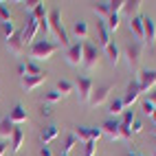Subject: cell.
Segmentation results:
<instances>
[{
	"label": "cell",
	"instance_id": "obj_1",
	"mask_svg": "<svg viewBox=\"0 0 156 156\" xmlns=\"http://www.w3.org/2000/svg\"><path fill=\"white\" fill-rule=\"evenodd\" d=\"M57 51H59V44H53L48 40H35L29 46V55H31V62H40V59H51Z\"/></svg>",
	"mask_w": 156,
	"mask_h": 156
},
{
	"label": "cell",
	"instance_id": "obj_2",
	"mask_svg": "<svg viewBox=\"0 0 156 156\" xmlns=\"http://www.w3.org/2000/svg\"><path fill=\"white\" fill-rule=\"evenodd\" d=\"M48 22H51V29L55 31V35H57V40H59V44H62V46H70L68 33H66L64 24H62V11H59V9H53V11L48 13Z\"/></svg>",
	"mask_w": 156,
	"mask_h": 156
},
{
	"label": "cell",
	"instance_id": "obj_3",
	"mask_svg": "<svg viewBox=\"0 0 156 156\" xmlns=\"http://www.w3.org/2000/svg\"><path fill=\"white\" fill-rule=\"evenodd\" d=\"M123 53H126L128 66H130L132 70H139V66H141V57H143V46H141V42H130V44H126Z\"/></svg>",
	"mask_w": 156,
	"mask_h": 156
},
{
	"label": "cell",
	"instance_id": "obj_4",
	"mask_svg": "<svg viewBox=\"0 0 156 156\" xmlns=\"http://www.w3.org/2000/svg\"><path fill=\"white\" fill-rule=\"evenodd\" d=\"M73 134L79 139V143L84 141V143H88V141H99L101 136H103V132H101V128H92V126H75V130H73Z\"/></svg>",
	"mask_w": 156,
	"mask_h": 156
},
{
	"label": "cell",
	"instance_id": "obj_5",
	"mask_svg": "<svg viewBox=\"0 0 156 156\" xmlns=\"http://www.w3.org/2000/svg\"><path fill=\"white\" fill-rule=\"evenodd\" d=\"M92 88H95V84H92L90 77H77V84H75V92L81 103H88L90 95H92Z\"/></svg>",
	"mask_w": 156,
	"mask_h": 156
},
{
	"label": "cell",
	"instance_id": "obj_6",
	"mask_svg": "<svg viewBox=\"0 0 156 156\" xmlns=\"http://www.w3.org/2000/svg\"><path fill=\"white\" fill-rule=\"evenodd\" d=\"M66 62L70 66H81V64H84V42H75V44L68 46Z\"/></svg>",
	"mask_w": 156,
	"mask_h": 156
},
{
	"label": "cell",
	"instance_id": "obj_7",
	"mask_svg": "<svg viewBox=\"0 0 156 156\" xmlns=\"http://www.w3.org/2000/svg\"><path fill=\"white\" fill-rule=\"evenodd\" d=\"M99 64V48L90 42H84V66L88 70H95Z\"/></svg>",
	"mask_w": 156,
	"mask_h": 156
},
{
	"label": "cell",
	"instance_id": "obj_8",
	"mask_svg": "<svg viewBox=\"0 0 156 156\" xmlns=\"http://www.w3.org/2000/svg\"><path fill=\"white\" fill-rule=\"evenodd\" d=\"M110 90H112V84H103V86H97V88H92V95H90V99H88V103L92 108H97V106H101L103 101L108 99V95H110Z\"/></svg>",
	"mask_w": 156,
	"mask_h": 156
},
{
	"label": "cell",
	"instance_id": "obj_9",
	"mask_svg": "<svg viewBox=\"0 0 156 156\" xmlns=\"http://www.w3.org/2000/svg\"><path fill=\"white\" fill-rule=\"evenodd\" d=\"M37 31H40V29H37V20H35L33 16H29L27 22H24V27H22V42H24V44H33Z\"/></svg>",
	"mask_w": 156,
	"mask_h": 156
},
{
	"label": "cell",
	"instance_id": "obj_10",
	"mask_svg": "<svg viewBox=\"0 0 156 156\" xmlns=\"http://www.w3.org/2000/svg\"><path fill=\"white\" fill-rule=\"evenodd\" d=\"M136 81H139L141 92L152 90V88L156 86V70H141V73H139V77H136Z\"/></svg>",
	"mask_w": 156,
	"mask_h": 156
},
{
	"label": "cell",
	"instance_id": "obj_11",
	"mask_svg": "<svg viewBox=\"0 0 156 156\" xmlns=\"http://www.w3.org/2000/svg\"><path fill=\"white\" fill-rule=\"evenodd\" d=\"M143 42L150 46L156 42V22L150 16H143Z\"/></svg>",
	"mask_w": 156,
	"mask_h": 156
},
{
	"label": "cell",
	"instance_id": "obj_12",
	"mask_svg": "<svg viewBox=\"0 0 156 156\" xmlns=\"http://www.w3.org/2000/svg\"><path fill=\"white\" fill-rule=\"evenodd\" d=\"M7 48H9V53H13V55H22L24 53V42H22V31H16V33L7 40Z\"/></svg>",
	"mask_w": 156,
	"mask_h": 156
},
{
	"label": "cell",
	"instance_id": "obj_13",
	"mask_svg": "<svg viewBox=\"0 0 156 156\" xmlns=\"http://www.w3.org/2000/svg\"><path fill=\"white\" fill-rule=\"evenodd\" d=\"M139 95H141L139 81H136V79H132L130 84H128V90H126V97H123V106H126V108H132V106H134V101L139 99Z\"/></svg>",
	"mask_w": 156,
	"mask_h": 156
},
{
	"label": "cell",
	"instance_id": "obj_14",
	"mask_svg": "<svg viewBox=\"0 0 156 156\" xmlns=\"http://www.w3.org/2000/svg\"><path fill=\"white\" fill-rule=\"evenodd\" d=\"M101 132L106 134V136L110 141H117L121 139V132H119V121H114V119H108V121H103V126H101Z\"/></svg>",
	"mask_w": 156,
	"mask_h": 156
},
{
	"label": "cell",
	"instance_id": "obj_15",
	"mask_svg": "<svg viewBox=\"0 0 156 156\" xmlns=\"http://www.w3.org/2000/svg\"><path fill=\"white\" fill-rule=\"evenodd\" d=\"M44 79H46V73H44V75H40V77H33V75H24V77L20 79V81H22V88H24L27 92H31V90H35L37 86H42V84H44Z\"/></svg>",
	"mask_w": 156,
	"mask_h": 156
},
{
	"label": "cell",
	"instance_id": "obj_16",
	"mask_svg": "<svg viewBox=\"0 0 156 156\" xmlns=\"http://www.w3.org/2000/svg\"><path fill=\"white\" fill-rule=\"evenodd\" d=\"M97 35H99V46L101 48H106L112 40H110V31H108V27H106V20H97Z\"/></svg>",
	"mask_w": 156,
	"mask_h": 156
},
{
	"label": "cell",
	"instance_id": "obj_17",
	"mask_svg": "<svg viewBox=\"0 0 156 156\" xmlns=\"http://www.w3.org/2000/svg\"><path fill=\"white\" fill-rule=\"evenodd\" d=\"M9 119H11L13 126H16V123H24V121H29V114H27V110H24L22 103H16V106H13V110L9 112Z\"/></svg>",
	"mask_w": 156,
	"mask_h": 156
},
{
	"label": "cell",
	"instance_id": "obj_18",
	"mask_svg": "<svg viewBox=\"0 0 156 156\" xmlns=\"http://www.w3.org/2000/svg\"><path fill=\"white\" fill-rule=\"evenodd\" d=\"M57 136H59V128L57 126H46L42 132H40V141L44 143V147H46L51 141H55Z\"/></svg>",
	"mask_w": 156,
	"mask_h": 156
},
{
	"label": "cell",
	"instance_id": "obj_19",
	"mask_svg": "<svg viewBox=\"0 0 156 156\" xmlns=\"http://www.w3.org/2000/svg\"><path fill=\"white\" fill-rule=\"evenodd\" d=\"M11 152L18 154L20 150H22V145H24V132L20 130V128H13V134H11Z\"/></svg>",
	"mask_w": 156,
	"mask_h": 156
},
{
	"label": "cell",
	"instance_id": "obj_20",
	"mask_svg": "<svg viewBox=\"0 0 156 156\" xmlns=\"http://www.w3.org/2000/svg\"><path fill=\"white\" fill-rule=\"evenodd\" d=\"M141 5H143L141 0H126V2H123V11H121V13H126V16L132 20V18H136V16H139Z\"/></svg>",
	"mask_w": 156,
	"mask_h": 156
},
{
	"label": "cell",
	"instance_id": "obj_21",
	"mask_svg": "<svg viewBox=\"0 0 156 156\" xmlns=\"http://www.w3.org/2000/svg\"><path fill=\"white\" fill-rule=\"evenodd\" d=\"M103 51H106V55H108V62H110L112 66H117V64H119V59H121V48L114 44V42H110Z\"/></svg>",
	"mask_w": 156,
	"mask_h": 156
},
{
	"label": "cell",
	"instance_id": "obj_22",
	"mask_svg": "<svg viewBox=\"0 0 156 156\" xmlns=\"http://www.w3.org/2000/svg\"><path fill=\"white\" fill-rule=\"evenodd\" d=\"M130 31L136 35V40H143V16H136L130 20Z\"/></svg>",
	"mask_w": 156,
	"mask_h": 156
},
{
	"label": "cell",
	"instance_id": "obj_23",
	"mask_svg": "<svg viewBox=\"0 0 156 156\" xmlns=\"http://www.w3.org/2000/svg\"><path fill=\"white\" fill-rule=\"evenodd\" d=\"M13 123H11V119L9 117H5L2 121H0V136L2 139H11V134H13Z\"/></svg>",
	"mask_w": 156,
	"mask_h": 156
},
{
	"label": "cell",
	"instance_id": "obj_24",
	"mask_svg": "<svg viewBox=\"0 0 156 156\" xmlns=\"http://www.w3.org/2000/svg\"><path fill=\"white\" fill-rule=\"evenodd\" d=\"M73 33H75V37L84 40V37L88 35V24L84 22V20H77V22L73 24Z\"/></svg>",
	"mask_w": 156,
	"mask_h": 156
},
{
	"label": "cell",
	"instance_id": "obj_25",
	"mask_svg": "<svg viewBox=\"0 0 156 156\" xmlns=\"http://www.w3.org/2000/svg\"><path fill=\"white\" fill-rule=\"evenodd\" d=\"M55 90L59 92L62 97H66V95H70V92H75V86H73L68 79H59V81H57V88H55Z\"/></svg>",
	"mask_w": 156,
	"mask_h": 156
},
{
	"label": "cell",
	"instance_id": "obj_26",
	"mask_svg": "<svg viewBox=\"0 0 156 156\" xmlns=\"http://www.w3.org/2000/svg\"><path fill=\"white\" fill-rule=\"evenodd\" d=\"M77 145H79V139L75 136V134H68V136H66V141H64V147H62V152H64V154H70L73 150H75L77 147Z\"/></svg>",
	"mask_w": 156,
	"mask_h": 156
},
{
	"label": "cell",
	"instance_id": "obj_27",
	"mask_svg": "<svg viewBox=\"0 0 156 156\" xmlns=\"http://www.w3.org/2000/svg\"><path fill=\"white\" fill-rule=\"evenodd\" d=\"M0 33H2V37H5V42L9 37H11L13 33H16V24L9 20V22H0Z\"/></svg>",
	"mask_w": 156,
	"mask_h": 156
},
{
	"label": "cell",
	"instance_id": "obj_28",
	"mask_svg": "<svg viewBox=\"0 0 156 156\" xmlns=\"http://www.w3.org/2000/svg\"><path fill=\"white\" fill-rule=\"evenodd\" d=\"M92 11L99 13L101 20H106L110 16V2H97V5H92Z\"/></svg>",
	"mask_w": 156,
	"mask_h": 156
},
{
	"label": "cell",
	"instance_id": "obj_29",
	"mask_svg": "<svg viewBox=\"0 0 156 156\" xmlns=\"http://www.w3.org/2000/svg\"><path fill=\"white\" fill-rule=\"evenodd\" d=\"M119 24H121V18H119V13H110V16L106 18V27H108V31H110V33H114V31L119 29Z\"/></svg>",
	"mask_w": 156,
	"mask_h": 156
},
{
	"label": "cell",
	"instance_id": "obj_30",
	"mask_svg": "<svg viewBox=\"0 0 156 156\" xmlns=\"http://www.w3.org/2000/svg\"><path fill=\"white\" fill-rule=\"evenodd\" d=\"M62 99H64V97H62L57 90H48V92H44V101L48 103V106H51V103H59Z\"/></svg>",
	"mask_w": 156,
	"mask_h": 156
},
{
	"label": "cell",
	"instance_id": "obj_31",
	"mask_svg": "<svg viewBox=\"0 0 156 156\" xmlns=\"http://www.w3.org/2000/svg\"><path fill=\"white\" fill-rule=\"evenodd\" d=\"M24 68H27V75H33V77H40V75H44V73L42 70H40V66L35 64V62H27V64H24Z\"/></svg>",
	"mask_w": 156,
	"mask_h": 156
},
{
	"label": "cell",
	"instance_id": "obj_32",
	"mask_svg": "<svg viewBox=\"0 0 156 156\" xmlns=\"http://www.w3.org/2000/svg\"><path fill=\"white\" fill-rule=\"evenodd\" d=\"M123 108H126V106H123V99H114V101L110 103L108 112H110V114H114V117H117V114H121V112H123Z\"/></svg>",
	"mask_w": 156,
	"mask_h": 156
},
{
	"label": "cell",
	"instance_id": "obj_33",
	"mask_svg": "<svg viewBox=\"0 0 156 156\" xmlns=\"http://www.w3.org/2000/svg\"><path fill=\"white\" fill-rule=\"evenodd\" d=\"M31 16H33L35 20H42V18H46L48 13H46V7H44V2H40V5L33 9V13H31Z\"/></svg>",
	"mask_w": 156,
	"mask_h": 156
},
{
	"label": "cell",
	"instance_id": "obj_34",
	"mask_svg": "<svg viewBox=\"0 0 156 156\" xmlns=\"http://www.w3.org/2000/svg\"><path fill=\"white\" fill-rule=\"evenodd\" d=\"M134 119H136V117H134V110H123V119H121L123 126L132 128V121H134Z\"/></svg>",
	"mask_w": 156,
	"mask_h": 156
},
{
	"label": "cell",
	"instance_id": "obj_35",
	"mask_svg": "<svg viewBox=\"0 0 156 156\" xmlns=\"http://www.w3.org/2000/svg\"><path fill=\"white\" fill-rule=\"evenodd\" d=\"M143 112H145V114H147V117H152V114L156 112V106H154V103H152V101H150L147 97H145V99H143Z\"/></svg>",
	"mask_w": 156,
	"mask_h": 156
},
{
	"label": "cell",
	"instance_id": "obj_36",
	"mask_svg": "<svg viewBox=\"0 0 156 156\" xmlns=\"http://www.w3.org/2000/svg\"><path fill=\"white\" fill-rule=\"evenodd\" d=\"M126 0H110V13H121Z\"/></svg>",
	"mask_w": 156,
	"mask_h": 156
},
{
	"label": "cell",
	"instance_id": "obj_37",
	"mask_svg": "<svg viewBox=\"0 0 156 156\" xmlns=\"http://www.w3.org/2000/svg\"><path fill=\"white\" fill-rule=\"evenodd\" d=\"M0 18H2V22H9V20H11V9H9L5 2H0Z\"/></svg>",
	"mask_w": 156,
	"mask_h": 156
},
{
	"label": "cell",
	"instance_id": "obj_38",
	"mask_svg": "<svg viewBox=\"0 0 156 156\" xmlns=\"http://www.w3.org/2000/svg\"><path fill=\"white\" fill-rule=\"evenodd\" d=\"M37 29L42 31L44 35H46L48 31H51V22H48V16H46V18H42V20H37Z\"/></svg>",
	"mask_w": 156,
	"mask_h": 156
},
{
	"label": "cell",
	"instance_id": "obj_39",
	"mask_svg": "<svg viewBox=\"0 0 156 156\" xmlns=\"http://www.w3.org/2000/svg\"><path fill=\"white\" fill-rule=\"evenodd\" d=\"M119 132H121V139H126V141L132 139V130L128 126H123V123H119Z\"/></svg>",
	"mask_w": 156,
	"mask_h": 156
},
{
	"label": "cell",
	"instance_id": "obj_40",
	"mask_svg": "<svg viewBox=\"0 0 156 156\" xmlns=\"http://www.w3.org/2000/svg\"><path fill=\"white\" fill-rule=\"evenodd\" d=\"M84 145H86V147H84V156H95V141H88Z\"/></svg>",
	"mask_w": 156,
	"mask_h": 156
},
{
	"label": "cell",
	"instance_id": "obj_41",
	"mask_svg": "<svg viewBox=\"0 0 156 156\" xmlns=\"http://www.w3.org/2000/svg\"><path fill=\"white\" fill-rule=\"evenodd\" d=\"M132 126H134V128H130L132 134H139V132L143 130V121H141V119H134V121H132Z\"/></svg>",
	"mask_w": 156,
	"mask_h": 156
},
{
	"label": "cell",
	"instance_id": "obj_42",
	"mask_svg": "<svg viewBox=\"0 0 156 156\" xmlns=\"http://www.w3.org/2000/svg\"><path fill=\"white\" fill-rule=\"evenodd\" d=\"M40 5V0H27V2H24V7L29 9V11H33V9Z\"/></svg>",
	"mask_w": 156,
	"mask_h": 156
},
{
	"label": "cell",
	"instance_id": "obj_43",
	"mask_svg": "<svg viewBox=\"0 0 156 156\" xmlns=\"http://www.w3.org/2000/svg\"><path fill=\"white\" fill-rule=\"evenodd\" d=\"M7 150H9V143L0 141V156H5V154H7Z\"/></svg>",
	"mask_w": 156,
	"mask_h": 156
},
{
	"label": "cell",
	"instance_id": "obj_44",
	"mask_svg": "<svg viewBox=\"0 0 156 156\" xmlns=\"http://www.w3.org/2000/svg\"><path fill=\"white\" fill-rule=\"evenodd\" d=\"M40 112H42L44 117H51V114H53V108H51V106H44V108L40 110Z\"/></svg>",
	"mask_w": 156,
	"mask_h": 156
},
{
	"label": "cell",
	"instance_id": "obj_45",
	"mask_svg": "<svg viewBox=\"0 0 156 156\" xmlns=\"http://www.w3.org/2000/svg\"><path fill=\"white\" fill-rule=\"evenodd\" d=\"M18 73H20V77H24V75H27V68H24V64H22V62L18 64Z\"/></svg>",
	"mask_w": 156,
	"mask_h": 156
},
{
	"label": "cell",
	"instance_id": "obj_46",
	"mask_svg": "<svg viewBox=\"0 0 156 156\" xmlns=\"http://www.w3.org/2000/svg\"><path fill=\"white\" fill-rule=\"evenodd\" d=\"M40 156H53V152H51L48 147H42L40 150Z\"/></svg>",
	"mask_w": 156,
	"mask_h": 156
},
{
	"label": "cell",
	"instance_id": "obj_47",
	"mask_svg": "<svg viewBox=\"0 0 156 156\" xmlns=\"http://www.w3.org/2000/svg\"><path fill=\"white\" fill-rule=\"evenodd\" d=\"M147 99H150V101L154 103V106H156V90H154V92H150V97H147Z\"/></svg>",
	"mask_w": 156,
	"mask_h": 156
},
{
	"label": "cell",
	"instance_id": "obj_48",
	"mask_svg": "<svg viewBox=\"0 0 156 156\" xmlns=\"http://www.w3.org/2000/svg\"><path fill=\"white\" fill-rule=\"evenodd\" d=\"M126 156H139V152H134V150H130V152H128Z\"/></svg>",
	"mask_w": 156,
	"mask_h": 156
},
{
	"label": "cell",
	"instance_id": "obj_49",
	"mask_svg": "<svg viewBox=\"0 0 156 156\" xmlns=\"http://www.w3.org/2000/svg\"><path fill=\"white\" fill-rule=\"evenodd\" d=\"M150 119H152V123H154V128H156V112L152 114V117H150Z\"/></svg>",
	"mask_w": 156,
	"mask_h": 156
},
{
	"label": "cell",
	"instance_id": "obj_50",
	"mask_svg": "<svg viewBox=\"0 0 156 156\" xmlns=\"http://www.w3.org/2000/svg\"><path fill=\"white\" fill-rule=\"evenodd\" d=\"M59 156H68V154H64V152H62V154H59Z\"/></svg>",
	"mask_w": 156,
	"mask_h": 156
},
{
	"label": "cell",
	"instance_id": "obj_51",
	"mask_svg": "<svg viewBox=\"0 0 156 156\" xmlns=\"http://www.w3.org/2000/svg\"><path fill=\"white\" fill-rule=\"evenodd\" d=\"M154 134H156V128H154Z\"/></svg>",
	"mask_w": 156,
	"mask_h": 156
},
{
	"label": "cell",
	"instance_id": "obj_52",
	"mask_svg": "<svg viewBox=\"0 0 156 156\" xmlns=\"http://www.w3.org/2000/svg\"><path fill=\"white\" fill-rule=\"evenodd\" d=\"M154 156H156V150H154Z\"/></svg>",
	"mask_w": 156,
	"mask_h": 156
}]
</instances>
